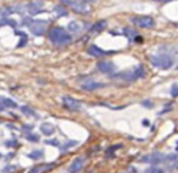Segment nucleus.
I'll return each instance as SVG.
<instances>
[{
    "label": "nucleus",
    "mask_w": 178,
    "mask_h": 173,
    "mask_svg": "<svg viewBox=\"0 0 178 173\" xmlns=\"http://www.w3.org/2000/svg\"><path fill=\"white\" fill-rule=\"evenodd\" d=\"M143 125L147 126V125H149V122H148V121H143Z\"/></svg>",
    "instance_id": "obj_41"
},
{
    "label": "nucleus",
    "mask_w": 178,
    "mask_h": 173,
    "mask_svg": "<svg viewBox=\"0 0 178 173\" xmlns=\"http://www.w3.org/2000/svg\"><path fill=\"white\" fill-rule=\"evenodd\" d=\"M177 149H178V148H177Z\"/></svg>",
    "instance_id": "obj_43"
},
{
    "label": "nucleus",
    "mask_w": 178,
    "mask_h": 173,
    "mask_svg": "<svg viewBox=\"0 0 178 173\" xmlns=\"http://www.w3.org/2000/svg\"><path fill=\"white\" fill-rule=\"evenodd\" d=\"M106 21L105 20H101L98 21V22H96V24L93 25L92 28H90V33H99V32H102L105 28H106Z\"/></svg>",
    "instance_id": "obj_16"
},
{
    "label": "nucleus",
    "mask_w": 178,
    "mask_h": 173,
    "mask_svg": "<svg viewBox=\"0 0 178 173\" xmlns=\"http://www.w3.org/2000/svg\"><path fill=\"white\" fill-rule=\"evenodd\" d=\"M85 164V159L84 157H76L73 161L71 163L68 168V173H79L82 169V166Z\"/></svg>",
    "instance_id": "obj_8"
},
{
    "label": "nucleus",
    "mask_w": 178,
    "mask_h": 173,
    "mask_svg": "<svg viewBox=\"0 0 178 173\" xmlns=\"http://www.w3.org/2000/svg\"><path fill=\"white\" fill-rule=\"evenodd\" d=\"M60 3H63L64 5H67V7H69L72 11H75V12H77V13L85 14L86 12H88V5H86V3H88V1H76V0H63V1H60Z\"/></svg>",
    "instance_id": "obj_3"
},
{
    "label": "nucleus",
    "mask_w": 178,
    "mask_h": 173,
    "mask_svg": "<svg viewBox=\"0 0 178 173\" xmlns=\"http://www.w3.org/2000/svg\"><path fill=\"white\" fill-rule=\"evenodd\" d=\"M122 147V144H114V146L109 147V148L106 149V156H111V153H114V151H115L116 148H120Z\"/></svg>",
    "instance_id": "obj_27"
},
{
    "label": "nucleus",
    "mask_w": 178,
    "mask_h": 173,
    "mask_svg": "<svg viewBox=\"0 0 178 173\" xmlns=\"http://www.w3.org/2000/svg\"><path fill=\"white\" fill-rule=\"evenodd\" d=\"M86 51H88L89 55H92V57L94 58H101V57H105V55L107 54L105 50H102V49H99L97 45H90L88 49H86Z\"/></svg>",
    "instance_id": "obj_12"
},
{
    "label": "nucleus",
    "mask_w": 178,
    "mask_h": 173,
    "mask_svg": "<svg viewBox=\"0 0 178 173\" xmlns=\"http://www.w3.org/2000/svg\"><path fill=\"white\" fill-rule=\"evenodd\" d=\"M20 110L24 113V114H26V115H35L34 110H33V109H30V108H27V106H21Z\"/></svg>",
    "instance_id": "obj_24"
},
{
    "label": "nucleus",
    "mask_w": 178,
    "mask_h": 173,
    "mask_svg": "<svg viewBox=\"0 0 178 173\" xmlns=\"http://www.w3.org/2000/svg\"><path fill=\"white\" fill-rule=\"evenodd\" d=\"M131 22L143 29H151L154 25V20L149 16H135L131 18Z\"/></svg>",
    "instance_id": "obj_4"
},
{
    "label": "nucleus",
    "mask_w": 178,
    "mask_h": 173,
    "mask_svg": "<svg viewBox=\"0 0 178 173\" xmlns=\"http://www.w3.org/2000/svg\"><path fill=\"white\" fill-rule=\"evenodd\" d=\"M46 144H50V146H59V140L58 139H50V140H44Z\"/></svg>",
    "instance_id": "obj_34"
},
{
    "label": "nucleus",
    "mask_w": 178,
    "mask_h": 173,
    "mask_svg": "<svg viewBox=\"0 0 178 173\" xmlns=\"http://www.w3.org/2000/svg\"><path fill=\"white\" fill-rule=\"evenodd\" d=\"M31 22H33V20L29 18V17H25V18H24V25H26V26H29Z\"/></svg>",
    "instance_id": "obj_37"
},
{
    "label": "nucleus",
    "mask_w": 178,
    "mask_h": 173,
    "mask_svg": "<svg viewBox=\"0 0 178 173\" xmlns=\"http://www.w3.org/2000/svg\"><path fill=\"white\" fill-rule=\"evenodd\" d=\"M141 105H143L144 108L151 109L152 108V101H149V100H144V101H141Z\"/></svg>",
    "instance_id": "obj_36"
},
{
    "label": "nucleus",
    "mask_w": 178,
    "mask_h": 173,
    "mask_svg": "<svg viewBox=\"0 0 178 173\" xmlns=\"http://www.w3.org/2000/svg\"><path fill=\"white\" fill-rule=\"evenodd\" d=\"M62 101H63L64 108L71 110V112H79V110H81V108H82L81 102L75 100L73 97H69V96H64L62 99Z\"/></svg>",
    "instance_id": "obj_7"
},
{
    "label": "nucleus",
    "mask_w": 178,
    "mask_h": 173,
    "mask_svg": "<svg viewBox=\"0 0 178 173\" xmlns=\"http://www.w3.org/2000/svg\"><path fill=\"white\" fill-rule=\"evenodd\" d=\"M165 161H171V163H175L178 161V155L177 153H169L165 156Z\"/></svg>",
    "instance_id": "obj_25"
},
{
    "label": "nucleus",
    "mask_w": 178,
    "mask_h": 173,
    "mask_svg": "<svg viewBox=\"0 0 178 173\" xmlns=\"http://www.w3.org/2000/svg\"><path fill=\"white\" fill-rule=\"evenodd\" d=\"M51 168H54V164H39V165L33 166L27 173H43L50 170Z\"/></svg>",
    "instance_id": "obj_13"
},
{
    "label": "nucleus",
    "mask_w": 178,
    "mask_h": 173,
    "mask_svg": "<svg viewBox=\"0 0 178 173\" xmlns=\"http://www.w3.org/2000/svg\"><path fill=\"white\" fill-rule=\"evenodd\" d=\"M114 78H120V79H123V80H127V82H134L135 80V75H134V70H130V71L120 72V74L115 75Z\"/></svg>",
    "instance_id": "obj_14"
},
{
    "label": "nucleus",
    "mask_w": 178,
    "mask_h": 173,
    "mask_svg": "<svg viewBox=\"0 0 178 173\" xmlns=\"http://www.w3.org/2000/svg\"><path fill=\"white\" fill-rule=\"evenodd\" d=\"M97 68L102 74H111L115 70V66H114L113 62H110V61H102L97 64Z\"/></svg>",
    "instance_id": "obj_10"
},
{
    "label": "nucleus",
    "mask_w": 178,
    "mask_h": 173,
    "mask_svg": "<svg viewBox=\"0 0 178 173\" xmlns=\"http://www.w3.org/2000/svg\"><path fill=\"white\" fill-rule=\"evenodd\" d=\"M0 156H1V155H0Z\"/></svg>",
    "instance_id": "obj_42"
},
{
    "label": "nucleus",
    "mask_w": 178,
    "mask_h": 173,
    "mask_svg": "<svg viewBox=\"0 0 178 173\" xmlns=\"http://www.w3.org/2000/svg\"><path fill=\"white\" fill-rule=\"evenodd\" d=\"M29 30L34 36H42V34L46 32V28H47V21L44 20H34L29 25Z\"/></svg>",
    "instance_id": "obj_6"
},
{
    "label": "nucleus",
    "mask_w": 178,
    "mask_h": 173,
    "mask_svg": "<svg viewBox=\"0 0 178 173\" xmlns=\"http://www.w3.org/2000/svg\"><path fill=\"white\" fill-rule=\"evenodd\" d=\"M31 129H33V126H31V125H29V126L24 125V126H22V130H24V131H29V132H30Z\"/></svg>",
    "instance_id": "obj_38"
},
{
    "label": "nucleus",
    "mask_w": 178,
    "mask_h": 173,
    "mask_svg": "<svg viewBox=\"0 0 178 173\" xmlns=\"http://www.w3.org/2000/svg\"><path fill=\"white\" fill-rule=\"evenodd\" d=\"M48 38L50 41L54 45H58V46H63V45H67L72 41L71 34H68L67 32L63 29V28H52L50 33H48Z\"/></svg>",
    "instance_id": "obj_1"
},
{
    "label": "nucleus",
    "mask_w": 178,
    "mask_h": 173,
    "mask_svg": "<svg viewBox=\"0 0 178 173\" xmlns=\"http://www.w3.org/2000/svg\"><path fill=\"white\" fill-rule=\"evenodd\" d=\"M173 166H174V168H177V169H178V161H175V163L173 164Z\"/></svg>",
    "instance_id": "obj_40"
},
{
    "label": "nucleus",
    "mask_w": 178,
    "mask_h": 173,
    "mask_svg": "<svg viewBox=\"0 0 178 173\" xmlns=\"http://www.w3.org/2000/svg\"><path fill=\"white\" fill-rule=\"evenodd\" d=\"M76 144H77V142H76V140H71V142H65V143H64V146L62 147V149H67L68 147L76 146Z\"/></svg>",
    "instance_id": "obj_31"
},
{
    "label": "nucleus",
    "mask_w": 178,
    "mask_h": 173,
    "mask_svg": "<svg viewBox=\"0 0 178 173\" xmlns=\"http://www.w3.org/2000/svg\"><path fill=\"white\" fill-rule=\"evenodd\" d=\"M43 5H44L43 1H30V3L26 5V9H27V12H29V14L34 16V14H38L41 12Z\"/></svg>",
    "instance_id": "obj_9"
},
{
    "label": "nucleus",
    "mask_w": 178,
    "mask_h": 173,
    "mask_svg": "<svg viewBox=\"0 0 178 173\" xmlns=\"http://www.w3.org/2000/svg\"><path fill=\"white\" fill-rule=\"evenodd\" d=\"M145 173H164V172H162V169H158V168L152 166V168H149V169L145 170Z\"/></svg>",
    "instance_id": "obj_33"
},
{
    "label": "nucleus",
    "mask_w": 178,
    "mask_h": 173,
    "mask_svg": "<svg viewBox=\"0 0 178 173\" xmlns=\"http://www.w3.org/2000/svg\"><path fill=\"white\" fill-rule=\"evenodd\" d=\"M123 34L126 36L127 38H128V39H130V42L136 41V38H137V33L135 30H132V29H130V28L123 29Z\"/></svg>",
    "instance_id": "obj_17"
},
{
    "label": "nucleus",
    "mask_w": 178,
    "mask_h": 173,
    "mask_svg": "<svg viewBox=\"0 0 178 173\" xmlns=\"http://www.w3.org/2000/svg\"><path fill=\"white\" fill-rule=\"evenodd\" d=\"M16 36H18V37H21V41L18 42L17 47H22V46H25V43L27 42V36L24 33V32H16Z\"/></svg>",
    "instance_id": "obj_21"
},
{
    "label": "nucleus",
    "mask_w": 178,
    "mask_h": 173,
    "mask_svg": "<svg viewBox=\"0 0 178 173\" xmlns=\"http://www.w3.org/2000/svg\"><path fill=\"white\" fill-rule=\"evenodd\" d=\"M4 110H5V108H4V105L1 104V101H0V113H3Z\"/></svg>",
    "instance_id": "obj_39"
},
{
    "label": "nucleus",
    "mask_w": 178,
    "mask_h": 173,
    "mask_svg": "<svg viewBox=\"0 0 178 173\" xmlns=\"http://www.w3.org/2000/svg\"><path fill=\"white\" fill-rule=\"evenodd\" d=\"M165 161V155L161 152H152L148 153V155H144L140 159V163H147V164H152V165H157V164Z\"/></svg>",
    "instance_id": "obj_5"
},
{
    "label": "nucleus",
    "mask_w": 178,
    "mask_h": 173,
    "mask_svg": "<svg viewBox=\"0 0 178 173\" xmlns=\"http://www.w3.org/2000/svg\"><path fill=\"white\" fill-rule=\"evenodd\" d=\"M27 157H30V159H39V157H42L43 156V152L42 151H39V149H37V151H33V152H30V153H27L26 155Z\"/></svg>",
    "instance_id": "obj_23"
},
{
    "label": "nucleus",
    "mask_w": 178,
    "mask_h": 173,
    "mask_svg": "<svg viewBox=\"0 0 178 173\" xmlns=\"http://www.w3.org/2000/svg\"><path fill=\"white\" fill-rule=\"evenodd\" d=\"M149 62L152 63V66L161 70H169L173 66V58L168 54H157V55H151L149 57Z\"/></svg>",
    "instance_id": "obj_2"
},
{
    "label": "nucleus",
    "mask_w": 178,
    "mask_h": 173,
    "mask_svg": "<svg viewBox=\"0 0 178 173\" xmlns=\"http://www.w3.org/2000/svg\"><path fill=\"white\" fill-rule=\"evenodd\" d=\"M16 169H17V166H16V165L5 166V168H4V173H12V172H14Z\"/></svg>",
    "instance_id": "obj_32"
},
{
    "label": "nucleus",
    "mask_w": 178,
    "mask_h": 173,
    "mask_svg": "<svg viewBox=\"0 0 178 173\" xmlns=\"http://www.w3.org/2000/svg\"><path fill=\"white\" fill-rule=\"evenodd\" d=\"M4 25H9V26L14 28L17 25V22L14 20H10V18H1V20H0V28L4 26Z\"/></svg>",
    "instance_id": "obj_22"
},
{
    "label": "nucleus",
    "mask_w": 178,
    "mask_h": 173,
    "mask_svg": "<svg viewBox=\"0 0 178 173\" xmlns=\"http://www.w3.org/2000/svg\"><path fill=\"white\" fill-rule=\"evenodd\" d=\"M102 87H105V85H103L102 83H98V82H92V80H88L86 83H82L80 88H81L82 91L92 92V91H96V89L102 88Z\"/></svg>",
    "instance_id": "obj_11"
},
{
    "label": "nucleus",
    "mask_w": 178,
    "mask_h": 173,
    "mask_svg": "<svg viewBox=\"0 0 178 173\" xmlns=\"http://www.w3.org/2000/svg\"><path fill=\"white\" fill-rule=\"evenodd\" d=\"M10 13H13V12H12V8H10V7H3V8H0V14H1L3 17L8 16V14H10Z\"/></svg>",
    "instance_id": "obj_26"
},
{
    "label": "nucleus",
    "mask_w": 178,
    "mask_h": 173,
    "mask_svg": "<svg viewBox=\"0 0 178 173\" xmlns=\"http://www.w3.org/2000/svg\"><path fill=\"white\" fill-rule=\"evenodd\" d=\"M68 30L71 33H79L81 30V25L77 22V21H71L68 24Z\"/></svg>",
    "instance_id": "obj_19"
},
{
    "label": "nucleus",
    "mask_w": 178,
    "mask_h": 173,
    "mask_svg": "<svg viewBox=\"0 0 178 173\" xmlns=\"http://www.w3.org/2000/svg\"><path fill=\"white\" fill-rule=\"evenodd\" d=\"M39 129H41V132H42V134H44V135H47V136L52 135V134L55 132L54 126L50 125V123H42Z\"/></svg>",
    "instance_id": "obj_15"
},
{
    "label": "nucleus",
    "mask_w": 178,
    "mask_h": 173,
    "mask_svg": "<svg viewBox=\"0 0 178 173\" xmlns=\"http://www.w3.org/2000/svg\"><path fill=\"white\" fill-rule=\"evenodd\" d=\"M5 146H7V147H14V146H17V140H16V139L7 140V142H5Z\"/></svg>",
    "instance_id": "obj_35"
},
{
    "label": "nucleus",
    "mask_w": 178,
    "mask_h": 173,
    "mask_svg": "<svg viewBox=\"0 0 178 173\" xmlns=\"http://www.w3.org/2000/svg\"><path fill=\"white\" fill-rule=\"evenodd\" d=\"M171 97H178V85H173L170 89Z\"/></svg>",
    "instance_id": "obj_30"
},
{
    "label": "nucleus",
    "mask_w": 178,
    "mask_h": 173,
    "mask_svg": "<svg viewBox=\"0 0 178 173\" xmlns=\"http://www.w3.org/2000/svg\"><path fill=\"white\" fill-rule=\"evenodd\" d=\"M134 75H135V80H137V79H143L144 76H145V70H144V67L141 64H139L135 70H134Z\"/></svg>",
    "instance_id": "obj_18"
},
{
    "label": "nucleus",
    "mask_w": 178,
    "mask_h": 173,
    "mask_svg": "<svg viewBox=\"0 0 178 173\" xmlns=\"http://www.w3.org/2000/svg\"><path fill=\"white\" fill-rule=\"evenodd\" d=\"M26 139L29 140V142L37 143L38 140H39V136H38V135H34V134H27V135H26Z\"/></svg>",
    "instance_id": "obj_28"
},
{
    "label": "nucleus",
    "mask_w": 178,
    "mask_h": 173,
    "mask_svg": "<svg viewBox=\"0 0 178 173\" xmlns=\"http://www.w3.org/2000/svg\"><path fill=\"white\" fill-rule=\"evenodd\" d=\"M0 101L4 105V108H17V104L12 101L10 99H7V97H0Z\"/></svg>",
    "instance_id": "obj_20"
},
{
    "label": "nucleus",
    "mask_w": 178,
    "mask_h": 173,
    "mask_svg": "<svg viewBox=\"0 0 178 173\" xmlns=\"http://www.w3.org/2000/svg\"><path fill=\"white\" fill-rule=\"evenodd\" d=\"M55 11H56L58 16H67V12H65V9H64V8H62L60 5H56V7H55Z\"/></svg>",
    "instance_id": "obj_29"
}]
</instances>
